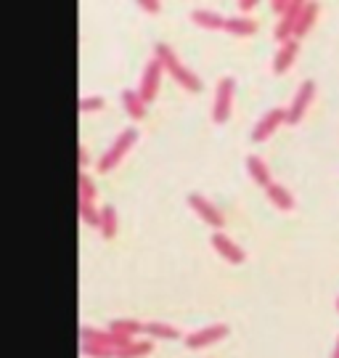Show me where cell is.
Masks as SVG:
<instances>
[{
  "label": "cell",
  "instance_id": "30",
  "mask_svg": "<svg viewBox=\"0 0 339 358\" xmlns=\"http://www.w3.org/2000/svg\"><path fill=\"white\" fill-rule=\"evenodd\" d=\"M337 310H339V297H337Z\"/></svg>",
  "mask_w": 339,
  "mask_h": 358
},
{
  "label": "cell",
  "instance_id": "26",
  "mask_svg": "<svg viewBox=\"0 0 339 358\" xmlns=\"http://www.w3.org/2000/svg\"><path fill=\"white\" fill-rule=\"evenodd\" d=\"M138 6H140V11H146V13H159V3H157V0H143Z\"/></svg>",
  "mask_w": 339,
  "mask_h": 358
},
{
  "label": "cell",
  "instance_id": "13",
  "mask_svg": "<svg viewBox=\"0 0 339 358\" xmlns=\"http://www.w3.org/2000/svg\"><path fill=\"white\" fill-rule=\"evenodd\" d=\"M315 19H318V3H302V11L297 16V24H294V40L305 38L313 29Z\"/></svg>",
  "mask_w": 339,
  "mask_h": 358
},
{
  "label": "cell",
  "instance_id": "5",
  "mask_svg": "<svg viewBox=\"0 0 339 358\" xmlns=\"http://www.w3.org/2000/svg\"><path fill=\"white\" fill-rule=\"evenodd\" d=\"M287 122V109H268L257 122H254V128H252V141L254 143H263L265 138H271L273 133L278 130V125H284Z\"/></svg>",
  "mask_w": 339,
  "mask_h": 358
},
{
  "label": "cell",
  "instance_id": "1",
  "mask_svg": "<svg viewBox=\"0 0 339 358\" xmlns=\"http://www.w3.org/2000/svg\"><path fill=\"white\" fill-rule=\"evenodd\" d=\"M159 64H162V69H167L170 75H173V80H178V85H183L186 90H191V93H199L204 85H201V80L196 77V72H191L189 66L180 64V59L175 56V51L167 45V43H159L157 45V56H154Z\"/></svg>",
  "mask_w": 339,
  "mask_h": 358
},
{
  "label": "cell",
  "instance_id": "6",
  "mask_svg": "<svg viewBox=\"0 0 339 358\" xmlns=\"http://www.w3.org/2000/svg\"><path fill=\"white\" fill-rule=\"evenodd\" d=\"M189 207L204 220V223H207V226H212V229H223V226H226L223 213H220L207 196H201V194H189Z\"/></svg>",
  "mask_w": 339,
  "mask_h": 358
},
{
  "label": "cell",
  "instance_id": "23",
  "mask_svg": "<svg viewBox=\"0 0 339 358\" xmlns=\"http://www.w3.org/2000/svg\"><path fill=\"white\" fill-rule=\"evenodd\" d=\"M82 353L90 358H114L117 353L114 350H109V348L103 345H93V343H82Z\"/></svg>",
  "mask_w": 339,
  "mask_h": 358
},
{
  "label": "cell",
  "instance_id": "20",
  "mask_svg": "<svg viewBox=\"0 0 339 358\" xmlns=\"http://www.w3.org/2000/svg\"><path fill=\"white\" fill-rule=\"evenodd\" d=\"M140 329H143V324H138L136 319H114L112 327H109V332L130 337V340H133V334H138Z\"/></svg>",
  "mask_w": 339,
  "mask_h": 358
},
{
  "label": "cell",
  "instance_id": "4",
  "mask_svg": "<svg viewBox=\"0 0 339 358\" xmlns=\"http://www.w3.org/2000/svg\"><path fill=\"white\" fill-rule=\"evenodd\" d=\"M315 99V80H302L297 93H294V99H291L289 109H287V125H297L305 112H308V106L310 101Z\"/></svg>",
  "mask_w": 339,
  "mask_h": 358
},
{
  "label": "cell",
  "instance_id": "12",
  "mask_svg": "<svg viewBox=\"0 0 339 358\" xmlns=\"http://www.w3.org/2000/svg\"><path fill=\"white\" fill-rule=\"evenodd\" d=\"M247 173H250V178L254 180L257 186H263V189H268V186L273 183L271 167L265 165V159H260L257 154H250V157H247Z\"/></svg>",
  "mask_w": 339,
  "mask_h": 358
},
{
  "label": "cell",
  "instance_id": "29",
  "mask_svg": "<svg viewBox=\"0 0 339 358\" xmlns=\"http://www.w3.org/2000/svg\"><path fill=\"white\" fill-rule=\"evenodd\" d=\"M331 358H339V337H337V345H334V353H331Z\"/></svg>",
  "mask_w": 339,
  "mask_h": 358
},
{
  "label": "cell",
  "instance_id": "14",
  "mask_svg": "<svg viewBox=\"0 0 339 358\" xmlns=\"http://www.w3.org/2000/svg\"><path fill=\"white\" fill-rule=\"evenodd\" d=\"M265 194H268V199H271L278 210H284V213L294 210V196H291V192L287 189V186H281V183H276V180H273V183L265 189Z\"/></svg>",
  "mask_w": 339,
  "mask_h": 358
},
{
  "label": "cell",
  "instance_id": "3",
  "mask_svg": "<svg viewBox=\"0 0 339 358\" xmlns=\"http://www.w3.org/2000/svg\"><path fill=\"white\" fill-rule=\"evenodd\" d=\"M233 93H236V80L233 77H223L215 88V101H212V120L217 125L228 122L231 109H233Z\"/></svg>",
  "mask_w": 339,
  "mask_h": 358
},
{
  "label": "cell",
  "instance_id": "21",
  "mask_svg": "<svg viewBox=\"0 0 339 358\" xmlns=\"http://www.w3.org/2000/svg\"><path fill=\"white\" fill-rule=\"evenodd\" d=\"M151 350H154L151 343H136V340H133L130 345L117 350V358H143V356H149Z\"/></svg>",
  "mask_w": 339,
  "mask_h": 358
},
{
  "label": "cell",
  "instance_id": "7",
  "mask_svg": "<svg viewBox=\"0 0 339 358\" xmlns=\"http://www.w3.org/2000/svg\"><path fill=\"white\" fill-rule=\"evenodd\" d=\"M159 80H162V64L157 59H151L149 64L143 66V77H140V88L138 96L143 103H151L157 99V90H159Z\"/></svg>",
  "mask_w": 339,
  "mask_h": 358
},
{
  "label": "cell",
  "instance_id": "24",
  "mask_svg": "<svg viewBox=\"0 0 339 358\" xmlns=\"http://www.w3.org/2000/svg\"><path fill=\"white\" fill-rule=\"evenodd\" d=\"M103 106V99L99 96H88V99H80V112H99Z\"/></svg>",
  "mask_w": 339,
  "mask_h": 358
},
{
  "label": "cell",
  "instance_id": "8",
  "mask_svg": "<svg viewBox=\"0 0 339 358\" xmlns=\"http://www.w3.org/2000/svg\"><path fill=\"white\" fill-rule=\"evenodd\" d=\"M228 332H231L228 324H210V327H201L196 332H191L189 337H186V345L194 348V350H196V348H207V345H212V343H220Z\"/></svg>",
  "mask_w": 339,
  "mask_h": 358
},
{
  "label": "cell",
  "instance_id": "2",
  "mask_svg": "<svg viewBox=\"0 0 339 358\" xmlns=\"http://www.w3.org/2000/svg\"><path fill=\"white\" fill-rule=\"evenodd\" d=\"M136 138H138V130L136 128H127L122 130L117 138H114V143L109 146V152L103 154L99 159V173H109V170H114V167L122 162V157H125L127 152H130V146L136 143Z\"/></svg>",
  "mask_w": 339,
  "mask_h": 358
},
{
  "label": "cell",
  "instance_id": "27",
  "mask_svg": "<svg viewBox=\"0 0 339 358\" xmlns=\"http://www.w3.org/2000/svg\"><path fill=\"white\" fill-rule=\"evenodd\" d=\"M254 6H257L254 0H241V3H239V11H241V13H250L252 8H254Z\"/></svg>",
  "mask_w": 339,
  "mask_h": 358
},
{
  "label": "cell",
  "instance_id": "19",
  "mask_svg": "<svg viewBox=\"0 0 339 358\" xmlns=\"http://www.w3.org/2000/svg\"><path fill=\"white\" fill-rule=\"evenodd\" d=\"M140 332L146 334H154V337H159V340H175L178 329L175 327H170V324H162V321H151V324H143V329Z\"/></svg>",
  "mask_w": 339,
  "mask_h": 358
},
{
  "label": "cell",
  "instance_id": "15",
  "mask_svg": "<svg viewBox=\"0 0 339 358\" xmlns=\"http://www.w3.org/2000/svg\"><path fill=\"white\" fill-rule=\"evenodd\" d=\"M191 22L201 27V29H223V24H226V19L220 13L210 11V8H194L191 11Z\"/></svg>",
  "mask_w": 339,
  "mask_h": 358
},
{
  "label": "cell",
  "instance_id": "9",
  "mask_svg": "<svg viewBox=\"0 0 339 358\" xmlns=\"http://www.w3.org/2000/svg\"><path fill=\"white\" fill-rule=\"evenodd\" d=\"M300 11H302V3H300V0H291L289 11L278 19L276 32H273V38H276L278 45H284V43L294 40V24H297V16H300Z\"/></svg>",
  "mask_w": 339,
  "mask_h": 358
},
{
  "label": "cell",
  "instance_id": "28",
  "mask_svg": "<svg viewBox=\"0 0 339 358\" xmlns=\"http://www.w3.org/2000/svg\"><path fill=\"white\" fill-rule=\"evenodd\" d=\"M88 162V154H85V149H80V165H85Z\"/></svg>",
  "mask_w": 339,
  "mask_h": 358
},
{
  "label": "cell",
  "instance_id": "16",
  "mask_svg": "<svg viewBox=\"0 0 339 358\" xmlns=\"http://www.w3.org/2000/svg\"><path fill=\"white\" fill-rule=\"evenodd\" d=\"M223 29L231 32V35H236V38H250V35L257 32V24L252 19H247V16H228Z\"/></svg>",
  "mask_w": 339,
  "mask_h": 358
},
{
  "label": "cell",
  "instance_id": "25",
  "mask_svg": "<svg viewBox=\"0 0 339 358\" xmlns=\"http://www.w3.org/2000/svg\"><path fill=\"white\" fill-rule=\"evenodd\" d=\"M289 3L291 0H273V3H271V11L276 13V16H284V13L289 11Z\"/></svg>",
  "mask_w": 339,
  "mask_h": 358
},
{
  "label": "cell",
  "instance_id": "17",
  "mask_svg": "<svg viewBox=\"0 0 339 358\" xmlns=\"http://www.w3.org/2000/svg\"><path fill=\"white\" fill-rule=\"evenodd\" d=\"M122 106H125V112L133 120H143L146 117V103L140 101L138 90H122Z\"/></svg>",
  "mask_w": 339,
  "mask_h": 358
},
{
  "label": "cell",
  "instance_id": "11",
  "mask_svg": "<svg viewBox=\"0 0 339 358\" xmlns=\"http://www.w3.org/2000/svg\"><path fill=\"white\" fill-rule=\"evenodd\" d=\"M297 53H300V43H297V40H289V43L278 45L276 59H273V72H276V75H284V72H287V69L294 64Z\"/></svg>",
  "mask_w": 339,
  "mask_h": 358
},
{
  "label": "cell",
  "instance_id": "18",
  "mask_svg": "<svg viewBox=\"0 0 339 358\" xmlns=\"http://www.w3.org/2000/svg\"><path fill=\"white\" fill-rule=\"evenodd\" d=\"M99 229H101V236H103V239H114V234H117V210H114L112 205L101 207Z\"/></svg>",
  "mask_w": 339,
  "mask_h": 358
},
{
  "label": "cell",
  "instance_id": "22",
  "mask_svg": "<svg viewBox=\"0 0 339 358\" xmlns=\"http://www.w3.org/2000/svg\"><path fill=\"white\" fill-rule=\"evenodd\" d=\"M80 217L88 223V226H99V213L93 207V199H80Z\"/></svg>",
  "mask_w": 339,
  "mask_h": 358
},
{
  "label": "cell",
  "instance_id": "10",
  "mask_svg": "<svg viewBox=\"0 0 339 358\" xmlns=\"http://www.w3.org/2000/svg\"><path fill=\"white\" fill-rule=\"evenodd\" d=\"M210 242H212V247L217 250V255L226 257L228 263H233V266H239V263H244V260H247V252H244V250H241L233 239H228L226 234H220V231H217V234H212V239H210Z\"/></svg>",
  "mask_w": 339,
  "mask_h": 358
}]
</instances>
